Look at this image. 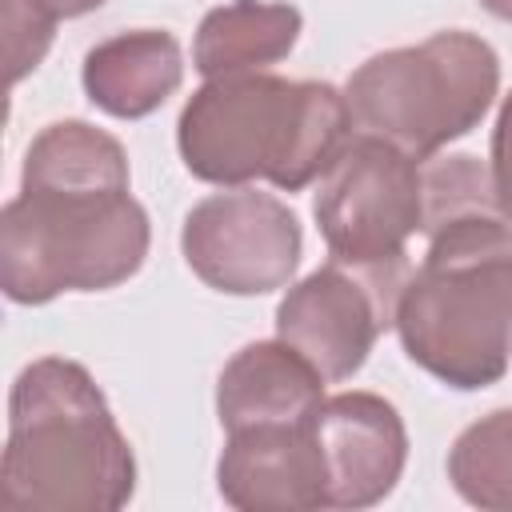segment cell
<instances>
[{
  "instance_id": "obj_2",
  "label": "cell",
  "mask_w": 512,
  "mask_h": 512,
  "mask_svg": "<svg viewBox=\"0 0 512 512\" xmlns=\"http://www.w3.org/2000/svg\"><path fill=\"white\" fill-rule=\"evenodd\" d=\"M428 252L396 300L416 368L456 392L496 384L512 364V224L496 204L432 224Z\"/></svg>"
},
{
  "instance_id": "obj_13",
  "label": "cell",
  "mask_w": 512,
  "mask_h": 512,
  "mask_svg": "<svg viewBox=\"0 0 512 512\" xmlns=\"http://www.w3.org/2000/svg\"><path fill=\"white\" fill-rule=\"evenodd\" d=\"M304 16L284 0H232L204 12L192 40V68L204 80L268 72L300 40Z\"/></svg>"
},
{
  "instance_id": "obj_3",
  "label": "cell",
  "mask_w": 512,
  "mask_h": 512,
  "mask_svg": "<svg viewBox=\"0 0 512 512\" xmlns=\"http://www.w3.org/2000/svg\"><path fill=\"white\" fill-rule=\"evenodd\" d=\"M136 492V456L92 372L32 360L8 396L0 500L12 512H116Z\"/></svg>"
},
{
  "instance_id": "obj_11",
  "label": "cell",
  "mask_w": 512,
  "mask_h": 512,
  "mask_svg": "<svg viewBox=\"0 0 512 512\" xmlns=\"http://www.w3.org/2000/svg\"><path fill=\"white\" fill-rule=\"evenodd\" d=\"M324 376L280 336L244 344L216 380L224 432L252 424H308L324 404Z\"/></svg>"
},
{
  "instance_id": "obj_12",
  "label": "cell",
  "mask_w": 512,
  "mask_h": 512,
  "mask_svg": "<svg viewBox=\"0 0 512 512\" xmlns=\"http://www.w3.org/2000/svg\"><path fill=\"white\" fill-rule=\"evenodd\" d=\"M88 100L116 116L140 120L152 116L184 80V52L164 28H132L88 48L80 68Z\"/></svg>"
},
{
  "instance_id": "obj_4",
  "label": "cell",
  "mask_w": 512,
  "mask_h": 512,
  "mask_svg": "<svg viewBox=\"0 0 512 512\" xmlns=\"http://www.w3.org/2000/svg\"><path fill=\"white\" fill-rule=\"evenodd\" d=\"M348 96L324 80L240 72L204 80L176 120L184 168L220 188L268 180L300 192L352 136Z\"/></svg>"
},
{
  "instance_id": "obj_7",
  "label": "cell",
  "mask_w": 512,
  "mask_h": 512,
  "mask_svg": "<svg viewBox=\"0 0 512 512\" xmlns=\"http://www.w3.org/2000/svg\"><path fill=\"white\" fill-rule=\"evenodd\" d=\"M408 272L328 260L280 296L276 336L292 344L328 384L348 380L364 368L380 332L396 324V300Z\"/></svg>"
},
{
  "instance_id": "obj_9",
  "label": "cell",
  "mask_w": 512,
  "mask_h": 512,
  "mask_svg": "<svg viewBox=\"0 0 512 512\" xmlns=\"http://www.w3.org/2000/svg\"><path fill=\"white\" fill-rule=\"evenodd\" d=\"M312 436L324 456L328 508L380 504L408 464V428L396 404L376 392L324 396L312 416Z\"/></svg>"
},
{
  "instance_id": "obj_6",
  "label": "cell",
  "mask_w": 512,
  "mask_h": 512,
  "mask_svg": "<svg viewBox=\"0 0 512 512\" xmlns=\"http://www.w3.org/2000/svg\"><path fill=\"white\" fill-rule=\"evenodd\" d=\"M312 212L332 260L408 272V240L424 232L420 160L356 132L320 172Z\"/></svg>"
},
{
  "instance_id": "obj_8",
  "label": "cell",
  "mask_w": 512,
  "mask_h": 512,
  "mask_svg": "<svg viewBox=\"0 0 512 512\" xmlns=\"http://www.w3.org/2000/svg\"><path fill=\"white\" fill-rule=\"evenodd\" d=\"M304 232L296 212L256 188H228L192 204L180 228L188 268L216 292L264 296L296 276Z\"/></svg>"
},
{
  "instance_id": "obj_5",
  "label": "cell",
  "mask_w": 512,
  "mask_h": 512,
  "mask_svg": "<svg viewBox=\"0 0 512 512\" xmlns=\"http://www.w3.org/2000/svg\"><path fill=\"white\" fill-rule=\"evenodd\" d=\"M500 88L496 48L464 28L368 56L344 84L352 120L412 160H432L468 136Z\"/></svg>"
},
{
  "instance_id": "obj_1",
  "label": "cell",
  "mask_w": 512,
  "mask_h": 512,
  "mask_svg": "<svg viewBox=\"0 0 512 512\" xmlns=\"http://www.w3.org/2000/svg\"><path fill=\"white\" fill-rule=\"evenodd\" d=\"M148 212L128 192V152L88 120H56L24 152L20 196L0 212V288L12 304L104 292L140 272Z\"/></svg>"
},
{
  "instance_id": "obj_10",
  "label": "cell",
  "mask_w": 512,
  "mask_h": 512,
  "mask_svg": "<svg viewBox=\"0 0 512 512\" xmlns=\"http://www.w3.org/2000/svg\"><path fill=\"white\" fill-rule=\"evenodd\" d=\"M216 488L240 512H308L324 504V456L308 424H252L224 432Z\"/></svg>"
},
{
  "instance_id": "obj_15",
  "label": "cell",
  "mask_w": 512,
  "mask_h": 512,
  "mask_svg": "<svg viewBox=\"0 0 512 512\" xmlns=\"http://www.w3.org/2000/svg\"><path fill=\"white\" fill-rule=\"evenodd\" d=\"M56 16L36 8L32 0H4V48H8V80H24L44 52L52 48Z\"/></svg>"
},
{
  "instance_id": "obj_16",
  "label": "cell",
  "mask_w": 512,
  "mask_h": 512,
  "mask_svg": "<svg viewBox=\"0 0 512 512\" xmlns=\"http://www.w3.org/2000/svg\"><path fill=\"white\" fill-rule=\"evenodd\" d=\"M488 172H492L496 204H500L504 220L512 224V92L504 96L500 116H496V128H492V160H488Z\"/></svg>"
},
{
  "instance_id": "obj_17",
  "label": "cell",
  "mask_w": 512,
  "mask_h": 512,
  "mask_svg": "<svg viewBox=\"0 0 512 512\" xmlns=\"http://www.w3.org/2000/svg\"><path fill=\"white\" fill-rule=\"evenodd\" d=\"M36 8H44L48 16H56V20H72V16H88V12H96L104 0H32Z\"/></svg>"
},
{
  "instance_id": "obj_18",
  "label": "cell",
  "mask_w": 512,
  "mask_h": 512,
  "mask_svg": "<svg viewBox=\"0 0 512 512\" xmlns=\"http://www.w3.org/2000/svg\"><path fill=\"white\" fill-rule=\"evenodd\" d=\"M484 12H492L496 20H508L512 24V0H480Z\"/></svg>"
},
{
  "instance_id": "obj_14",
  "label": "cell",
  "mask_w": 512,
  "mask_h": 512,
  "mask_svg": "<svg viewBox=\"0 0 512 512\" xmlns=\"http://www.w3.org/2000/svg\"><path fill=\"white\" fill-rule=\"evenodd\" d=\"M448 480L460 500L512 512V408H496L456 436L448 448Z\"/></svg>"
}]
</instances>
